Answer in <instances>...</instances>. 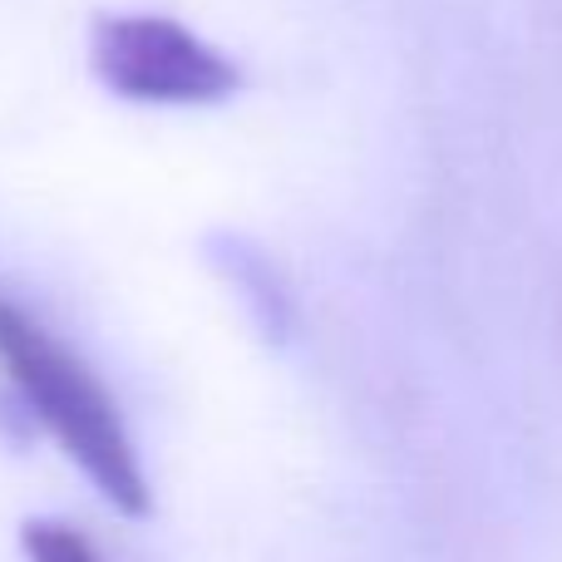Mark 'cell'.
Returning <instances> with one entry per match:
<instances>
[{"mask_svg":"<svg viewBox=\"0 0 562 562\" xmlns=\"http://www.w3.org/2000/svg\"><path fill=\"white\" fill-rule=\"evenodd\" d=\"M0 366L30 405V415L85 469L89 484L119 514L144 518L154 494H148L144 464H138V449L128 439L114 395L65 340L49 336L25 306L5 296H0Z\"/></svg>","mask_w":562,"mask_h":562,"instance_id":"cell-1","label":"cell"},{"mask_svg":"<svg viewBox=\"0 0 562 562\" xmlns=\"http://www.w3.org/2000/svg\"><path fill=\"white\" fill-rule=\"evenodd\" d=\"M20 548H25V562H104L79 528L59 518H30L20 528Z\"/></svg>","mask_w":562,"mask_h":562,"instance_id":"cell-3","label":"cell"},{"mask_svg":"<svg viewBox=\"0 0 562 562\" xmlns=\"http://www.w3.org/2000/svg\"><path fill=\"white\" fill-rule=\"evenodd\" d=\"M94 75L138 104H217L237 89L233 59L164 15L99 20Z\"/></svg>","mask_w":562,"mask_h":562,"instance_id":"cell-2","label":"cell"}]
</instances>
